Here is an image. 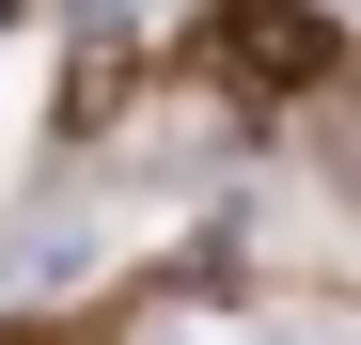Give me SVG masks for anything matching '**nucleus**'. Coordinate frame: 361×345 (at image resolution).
<instances>
[{
	"label": "nucleus",
	"mask_w": 361,
	"mask_h": 345,
	"mask_svg": "<svg viewBox=\"0 0 361 345\" xmlns=\"http://www.w3.org/2000/svg\"><path fill=\"white\" fill-rule=\"evenodd\" d=\"M204 47H220V79H252V94H314V79L345 63V32L314 16V0H220Z\"/></svg>",
	"instance_id": "1"
}]
</instances>
